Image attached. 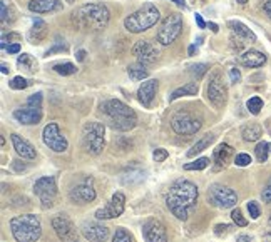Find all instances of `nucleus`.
I'll list each match as a JSON object with an SVG mask.
<instances>
[{"label":"nucleus","instance_id":"43","mask_svg":"<svg viewBox=\"0 0 271 242\" xmlns=\"http://www.w3.org/2000/svg\"><path fill=\"white\" fill-rule=\"evenodd\" d=\"M248 212H249V216H251L253 219H258L259 216H261V211H259L258 202L249 201V202H248Z\"/></svg>","mask_w":271,"mask_h":242},{"label":"nucleus","instance_id":"62","mask_svg":"<svg viewBox=\"0 0 271 242\" xmlns=\"http://www.w3.org/2000/svg\"><path fill=\"white\" fill-rule=\"evenodd\" d=\"M269 225H271V216H269Z\"/></svg>","mask_w":271,"mask_h":242},{"label":"nucleus","instance_id":"21","mask_svg":"<svg viewBox=\"0 0 271 242\" xmlns=\"http://www.w3.org/2000/svg\"><path fill=\"white\" fill-rule=\"evenodd\" d=\"M10 141H12V145H14L15 152H17L22 159H27V160L35 159L37 152H35L34 145L25 141V139L20 137L19 134H12V136H10Z\"/></svg>","mask_w":271,"mask_h":242},{"label":"nucleus","instance_id":"54","mask_svg":"<svg viewBox=\"0 0 271 242\" xmlns=\"http://www.w3.org/2000/svg\"><path fill=\"white\" fill-rule=\"evenodd\" d=\"M238 242H253V239L249 235H238Z\"/></svg>","mask_w":271,"mask_h":242},{"label":"nucleus","instance_id":"30","mask_svg":"<svg viewBox=\"0 0 271 242\" xmlns=\"http://www.w3.org/2000/svg\"><path fill=\"white\" fill-rule=\"evenodd\" d=\"M17 67L24 69V71L29 72V74H34L37 71V62L30 53H20L19 58H17Z\"/></svg>","mask_w":271,"mask_h":242},{"label":"nucleus","instance_id":"29","mask_svg":"<svg viewBox=\"0 0 271 242\" xmlns=\"http://www.w3.org/2000/svg\"><path fill=\"white\" fill-rule=\"evenodd\" d=\"M212 141H214V136H212V134H206L203 139H199V141L188 150V157H194V155H198L199 152H203L204 149L209 147V144H212Z\"/></svg>","mask_w":271,"mask_h":242},{"label":"nucleus","instance_id":"10","mask_svg":"<svg viewBox=\"0 0 271 242\" xmlns=\"http://www.w3.org/2000/svg\"><path fill=\"white\" fill-rule=\"evenodd\" d=\"M34 194L42 202V207H52L57 197V186L54 177H42L34 184Z\"/></svg>","mask_w":271,"mask_h":242},{"label":"nucleus","instance_id":"13","mask_svg":"<svg viewBox=\"0 0 271 242\" xmlns=\"http://www.w3.org/2000/svg\"><path fill=\"white\" fill-rule=\"evenodd\" d=\"M52 227H54L57 237L62 242H77V230L72 220L66 214H57L52 219Z\"/></svg>","mask_w":271,"mask_h":242},{"label":"nucleus","instance_id":"59","mask_svg":"<svg viewBox=\"0 0 271 242\" xmlns=\"http://www.w3.org/2000/svg\"><path fill=\"white\" fill-rule=\"evenodd\" d=\"M263 240H264V242H271V230L263 235Z\"/></svg>","mask_w":271,"mask_h":242},{"label":"nucleus","instance_id":"46","mask_svg":"<svg viewBox=\"0 0 271 242\" xmlns=\"http://www.w3.org/2000/svg\"><path fill=\"white\" fill-rule=\"evenodd\" d=\"M261 199H263L264 202L271 204V179L268 180L266 187H264V189H263V192H261Z\"/></svg>","mask_w":271,"mask_h":242},{"label":"nucleus","instance_id":"48","mask_svg":"<svg viewBox=\"0 0 271 242\" xmlns=\"http://www.w3.org/2000/svg\"><path fill=\"white\" fill-rule=\"evenodd\" d=\"M230 229H231V225H228V224H218L216 227H214V234H216V235L226 234Z\"/></svg>","mask_w":271,"mask_h":242},{"label":"nucleus","instance_id":"33","mask_svg":"<svg viewBox=\"0 0 271 242\" xmlns=\"http://www.w3.org/2000/svg\"><path fill=\"white\" fill-rule=\"evenodd\" d=\"M54 72H57L59 75H72L77 72L76 66H74L72 62H62V64H56L54 67Z\"/></svg>","mask_w":271,"mask_h":242},{"label":"nucleus","instance_id":"2","mask_svg":"<svg viewBox=\"0 0 271 242\" xmlns=\"http://www.w3.org/2000/svg\"><path fill=\"white\" fill-rule=\"evenodd\" d=\"M111 12L102 4H86L77 7L71 15L72 24L84 32H100L109 24Z\"/></svg>","mask_w":271,"mask_h":242},{"label":"nucleus","instance_id":"18","mask_svg":"<svg viewBox=\"0 0 271 242\" xmlns=\"http://www.w3.org/2000/svg\"><path fill=\"white\" fill-rule=\"evenodd\" d=\"M71 199L77 204L92 202L95 199V189L92 186V179L82 180L81 184H77L76 187H74V189L71 191Z\"/></svg>","mask_w":271,"mask_h":242},{"label":"nucleus","instance_id":"28","mask_svg":"<svg viewBox=\"0 0 271 242\" xmlns=\"http://www.w3.org/2000/svg\"><path fill=\"white\" fill-rule=\"evenodd\" d=\"M241 136L246 142H254L263 136V129L258 124H248V126L243 127Z\"/></svg>","mask_w":271,"mask_h":242},{"label":"nucleus","instance_id":"24","mask_svg":"<svg viewBox=\"0 0 271 242\" xmlns=\"http://www.w3.org/2000/svg\"><path fill=\"white\" fill-rule=\"evenodd\" d=\"M228 27L231 29L233 37H236L238 40H244V42H256V35L251 29H248L246 25L240 20H230Z\"/></svg>","mask_w":271,"mask_h":242},{"label":"nucleus","instance_id":"7","mask_svg":"<svg viewBox=\"0 0 271 242\" xmlns=\"http://www.w3.org/2000/svg\"><path fill=\"white\" fill-rule=\"evenodd\" d=\"M105 127L100 122H89L82 129V144L89 154L99 155L104 150Z\"/></svg>","mask_w":271,"mask_h":242},{"label":"nucleus","instance_id":"16","mask_svg":"<svg viewBox=\"0 0 271 242\" xmlns=\"http://www.w3.org/2000/svg\"><path fill=\"white\" fill-rule=\"evenodd\" d=\"M142 234L147 242H168V230L157 219H147L142 224Z\"/></svg>","mask_w":271,"mask_h":242},{"label":"nucleus","instance_id":"42","mask_svg":"<svg viewBox=\"0 0 271 242\" xmlns=\"http://www.w3.org/2000/svg\"><path fill=\"white\" fill-rule=\"evenodd\" d=\"M168 157H169V152H168L166 149L159 147V149H156V150L152 152V159L156 160V162H164V160H166Z\"/></svg>","mask_w":271,"mask_h":242},{"label":"nucleus","instance_id":"57","mask_svg":"<svg viewBox=\"0 0 271 242\" xmlns=\"http://www.w3.org/2000/svg\"><path fill=\"white\" fill-rule=\"evenodd\" d=\"M194 52H196V44L189 45V48H188V55H194Z\"/></svg>","mask_w":271,"mask_h":242},{"label":"nucleus","instance_id":"6","mask_svg":"<svg viewBox=\"0 0 271 242\" xmlns=\"http://www.w3.org/2000/svg\"><path fill=\"white\" fill-rule=\"evenodd\" d=\"M183 32V15L181 14H169L162 20L156 32V40L161 45H171Z\"/></svg>","mask_w":271,"mask_h":242},{"label":"nucleus","instance_id":"3","mask_svg":"<svg viewBox=\"0 0 271 242\" xmlns=\"http://www.w3.org/2000/svg\"><path fill=\"white\" fill-rule=\"evenodd\" d=\"M102 112L105 120L114 131L127 132L132 131L137 124V115L136 112L131 109L129 105H126L124 102L118 99H111L102 104Z\"/></svg>","mask_w":271,"mask_h":242},{"label":"nucleus","instance_id":"41","mask_svg":"<svg viewBox=\"0 0 271 242\" xmlns=\"http://www.w3.org/2000/svg\"><path fill=\"white\" fill-rule=\"evenodd\" d=\"M235 164L238 167H246L251 164V157H249V154H238L235 157Z\"/></svg>","mask_w":271,"mask_h":242},{"label":"nucleus","instance_id":"49","mask_svg":"<svg viewBox=\"0 0 271 242\" xmlns=\"http://www.w3.org/2000/svg\"><path fill=\"white\" fill-rule=\"evenodd\" d=\"M0 7H2V27H5V24H7V17H9V10H7V4L0 2Z\"/></svg>","mask_w":271,"mask_h":242},{"label":"nucleus","instance_id":"63","mask_svg":"<svg viewBox=\"0 0 271 242\" xmlns=\"http://www.w3.org/2000/svg\"><path fill=\"white\" fill-rule=\"evenodd\" d=\"M67 2H72V0H67Z\"/></svg>","mask_w":271,"mask_h":242},{"label":"nucleus","instance_id":"22","mask_svg":"<svg viewBox=\"0 0 271 242\" xmlns=\"http://www.w3.org/2000/svg\"><path fill=\"white\" fill-rule=\"evenodd\" d=\"M29 10L35 14H49V12H57L62 10L64 5L59 0H30L29 2Z\"/></svg>","mask_w":271,"mask_h":242},{"label":"nucleus","instance_id":"39","mask_svg":"<svg viewBox=\"0 0 271 242\" xmlns=\"http://www.w3.org/2000/svg\"><path fill=\"white\" fill-rule=\"evenodd\" d=\"M231 219H233V222H235L236 225H240V227H244V225H248V220L243 217V214H241L240 209H233Z\"/></svg>","mask_w":271,"mask_h":242},{"label":"nucleus","instance_id":"56","mask_svg":"<svg viewBox=\"0 0 271 242\" xmlns=\"http://www.w3.org/2000/svg\"><path fill=\"white\" fill-rule=\"evenodd\" d=\"M171 2H174V4H176L178 7H183V9H186V7H188V5H186V2H184V0H171Z\"/></svg>","mask_w":271,"mask_h":242},{"label":"nucleus","instance_id":"26","mask_svg":"<svg viewBox=\"0 0 271 242\" xmlns=\"http://www.w3.org/2000/svg\"><path fill=\"white\" fill-rule=\"evenodd\" d=\"M47 34H49V25L42 19H34L32 29L29 30V40L32 44H40L42 40H45Z\"/></svg>","mask_w":271,"mask_h":242},{"label":"nucleus","instance_id":"38","mask_svg":"<svg viewBox=\"0 0 271 242\" xmlns=\"http://www.w3.org/2000/svg\"><path fill=\"white\" fill-rule=\"evenodd\" d=\"M208 69H209V67L206 66V64H196V66H191V67H189V72L199 80L206 72H208Z\"/></svg>","mask_w":271,"mask_h":242},{"label":"nucleus","instance_id":"11","mask_svg":"<svg viewBox=\"0 0 271 242\" xmlns=\"http://www.w3.org/2000/svg\"><path fill=\"white\" fill-rule=\"evenodd\" d=\"M42 141L44 144L54 152H66L69 147L67 139L61 134V129L56 122L47 124L44 127V132H42Z\"/></svg>","mask_w":271,"mask_h":242},{"label":"nucleus","instance_id":"51","mask_svg":"<svg viewBox=\"0 0 271 242\" xmlns=\"http://www.w3.org/2000/svg\"><path fill=\"white\" fill-rule=\"evenodd\" d=\"M263 10L271 20V0H264V2H263Z\"/></svg>","mask_w":271,"mask_h":242},{"label":"nucleus","instance_id":"50","mask_svg":"<svg viewBox=\"0 0 271 242\" xmlns=\"http://www.w3.org/2000/svg\"><path fill=\"white\" fill-rule=\"evenodd\" d=\"M7 52L9 53H19L20 52V44H19V42H14V44H10L7 47Z\"/></svg>","mask_w":271,"mask_h":242},{"label":"nucleus","instance_id":"44","mask_svg":"<svg viewBox=\"0 0 271 242\" xmlns=\"http://www.w3.org/2000/svg\"><path fill=\"white\" fill-rule=\"evenodd\" d=\"M20 40V35L19 34H4L2 35V42H0V45H2V48L4 50H7V42H10V40Z\"/></svg>","mask_w":271,"mask_h":242},{"label":"nucleus","instance_id":"1","mask_svg":"<svg viewBox=\"0 0 271 242\" xmlns=\"http://www.w3.org/2000/svg\"><path fill=\"white\" fill-rule=\"evenodd\" d=\"M198 187L189 180L179 179L169 187L166 196V206L173 216H176L179 220H186L189 216V211H193L198 202Z\"/></svg>","mask_w":271,"mask_h":242},{"label":"nucleus","instance_id":"31","mask_svg":"<svg viewBox=\"0 0 271 242\" xmlns=\"http://www.w3.org/2000/svg\"><path fill=\"white\" fill-rule=\"evenodd\" d=\"M127 74H129V77L132 80H144L147 79V75H149V72H147L146 66H142V64H132V66L127 67Z\"/></svg>","mask_w":271,"mask_h":242},{"label":"nucleus","instance_id":"55","mask_svg":"<svg viewBox=\"0 0 271 242\" xmlns=\"http://www.w3.org/2000/svg\"><path fill=\"white\" fill-rule=\"evenodd\" d=\"M208 27L211 29V32H212V34H218V30H220V27H218L214 22H209V24H208Z\"/></svg>","mask_w":271,"mask_h":242},{"label":"nucleus","instance_id":"4","mask_svg":"<svg viewBox=\"0 0 271 242\" xmlns=\"http://www.w3.org/2000/svg\"><path fill=\"white\" fill-rule=\"evenodd\" d=\"M159 19H161V12L154 4L147 2L144 4L139 10L132 12L131 15H127L124 19V27L127 32L131 34H141V32L149 30L151 27H154Z\"/></svg>","mask_w":271,"mask_h":242},{"label":"nucleus","instance_id":"35","mask_svg":"<svg viewBox=\"0 0 271 242\" xmlns=\"http://www.w3.org/2000/svg\"><path fill=\"white\" fill-rule=\"evenodd\" d=\"M209 165V159L208 157H201L196 159L194 162H189L184 165V170H204Z\"/></svg>","mask_w":271,"mask_h":242},{"label":"nucleus","instance_id":"20","mask_svg":"<svg viewBox=\"0 0 271 242\" xmlns=\"http://www.w3.org/2000/svg\"><path fill=\"white\" fill-rule=\"evenodd\" d=\"M157 89H159L157 80L156 79H147L141 84L139 90H137V99H139V102L142 105L149 109L154 97H156V94H157Z\"/></svg>","mask_w":271,"mask_h":242},{"label":"nucleus","instance_id":"12","mask_svg":"<svg viewBox=\"0 0 271 242\" xmlns=\"http://www.w3.org/2000/svg\"><path fill=\"white\" fill-rule=\"evenodd\" d=\"M208 99L216 109H223L228 100V87L223 82V77L218 72L211 75L208 84Z\"/></svg>","mask_w":271,"mask_h":242},{"label":"nucleus","instance_id":"9","mask_svg":"<svg viewBox=\"0 0 271 242\" xmlns=\"http://www.w3.org/2000/svg\"><path fill=\"white\" fill-rule=\"evenodd\" d=\"M203 126V122L199 119H196L194 115H191L189 112H178V114L173 115L171 119V127L173 131L179 134V136H193L196 134Z\"/></svg>","mask_w":271,"mask_h":242},{"label":"nucleus","instance_id":"60","mask_svg":"<svg viewBox=\"0 0 271 242\" xmlns=\"http://www.w3.org/2000/svg\"><path fill=\"white\" fill-rule=\"evenodd\" d=\"M14 165H15V169H17V170H24V169H25V165H24V164L20 165V164H17V162H15Z\"/></svg>","mask_w":271,"mask_h":242},{"label":"nucleus","instance_id":"37","mask_svg":"<svg viewBox=\"0 0 271 242\" xmlns=\"http://www.w3.org/2000/svg\"><path fill=\"white\" fill-rule=\"evenodd\" d=\"M66 50H67V44L64 42V39L61 40L59 37H57L54 45H52L49 50L45 52V57H49V55H52V53H57V52H66Z\"/></svg>","mask_w":271,"mask_h":242},{"label":"nucleus","instance_id":"40","mask_svg":"<svg viewBox=\"0 0 271 242\" xmlns=\"http://www.w3.org/2000/svg\"><path fill=\"white\" fill-rule=\"evenodd\" d=\"M113 242H132V239L126 229H118L113 237Z\"/></svg>","mask_w":271,"mask_h":242},{"label":"nucleus","instance_id":"23","mask_svg":"<svg viewBox=\"0 0 271 242\" xmlns=\"http://www.w3.org/2000/svg\"><path fill=\"white\" fill-rule=\"evenodd\" d=\"M238 62L244 67L256 69V67H261L266 64V55H264L263 52H258V50H246L238 57Z\"/></svg>","mask_w":271,"mask_h":242},{"label":"nucleus","instance_id":"5","mask_svg":"<svg viewBox=\"0 0 271 242\" xmlns=\"http://www.w3.org/2000/svg\"><path fill=\"white\" fill-rule=\"evenodd\" d=\"M10 230L17 242H37L42 235V224L34 214H22L10 220Z\"/></svg>","mask_w":271,"mask_h":242},{"label":"nucleus","instance_id":"36","mask_svg":"<svg viewBox=\"0 0 271 242\" xmlns=\"http://www.w3.org/2000/svg\"><path fill=\"white\" fill-rule=\"evenodd\" d=\"M29 80L27 79H24L22 75H17V77H14L12 80L9 82L10 85V89H14V90H24V89H27L29 87Z\"/></svg>","mask_w":271,"mask_h":242},{"label":"nucleus","instance_id":"53","mask_svg":"<svg viewBox=\"0 0 271 242\" xmlns=\"http://www.w3.org/2000/svg\"><path fill=\"white\" fill-rule=\"evenodd\" d=\"M76 58L79 62H82L84 58H86V50H77V53H76Z\"/></svg>","mask_w":271,"mask_h":242},{"label":"nucleus","instance_id":"19","mask_svg":"<svg viewBox=\"0 0 271 242\" xmlns=\"http://www.w3.org/2000/svg\"><path fill=\"white\" fill-rule=\"evenodd\" d=\"M14 119L24 126H34L42 120V107L25 105L22 109L14 110Z\"/></svg>","mask_w":271,"mask_h":242},{"label":"nucleus","instance_id":"25","mask_svg":"<svg viewBox=\"0 0 271 242\" xmlns=\"http://www.w3.org/2000/svg\"><path fill=\"white\" fill-rule=\"evenodd\" d=\"M233 147L228 144H220L218 147L214 149V152H212V162H214L216 169H225L228 162H230V159L233 157Z\"/></svg>","mask_w":271,"mask_h":242},{"label":"nucleus","instance_id":"58","mask_svg":"<svg viewBox=\"0 0 271 242\" xmlns=\"http://www.w3.org/2000/svg\"><path fill=\"white\" fill-rule=\"evenodd\" d=\"M9 72H10V69H9L7 64H2V74H4V75H7Z\"/></svg>","mask_w":271,"mask_h":242},{"label":"nucleus","instance_id":"8","mask_svg":"<svg viewBox=\"0 0 271 242\" xmlns=\"http://www.w3.org/2000/svg\"><path fill=\"white\" fill-rule=\"evenodd\" d=\"M208 201L218 209H231L236 206L238 196L230 187L214 184V186H211L208 191Z\"/></svg>","mask_w":271,"mask_h":242},{"label":"nucleus","instance_id":"61","mask_svg":"<svg viewBox=\"0 0 271 242\" xmlns=\"http://www.w3.org/2000/svg\"><path fill=\"white\" fill-rule=\"evenodd\" d=\"M238 4H241V5H244V4H248V0H236Z\"/></svg>","mask_w":271,"mask_h":242},{"label":"nucleus","instance_id":"34","mask_svg":"<svg viewBox=\"0 0 271 242\" xmlns=\"http://www.w3.org/2000/svg\"><path fill=\"white\" fill-rule=\"evenodd\" d=\"M246 107H248V110L251 112L253 115H258L259 112H261V109H263V100H261V97H258V95L251 97V99L246 102Z\"/></svg>","mask_w":271,"mask_h":242},{"label":"nucleus","instance_id":"52","mask_svg":"<svg viewBox=\"0 0 271 242\" xmlns=\"http://www.w3.org/2000/svg\"><path fill=\"white\" fill-rule=\"evenodd\" d=\"M194 19H196V24H198L199 29H206V22H204L203 17H201L199 14H196V15H194Z\"/></svg>","mask_w":271,"mask_h":242},{"label":"nucleus","instance_id":"14","mask_svg":"<svg viewBox=\"0 0 271 242\" xmlns=\"http://www.w3.org/2000/svg\"><path fill=\"white\" fill-rule=\"evenodd\" d=\"M132 55L137 58V62L142 66H152L157 62L159 50L156 45L149 40H137L134 47H132Z\"/></svg>","mask_w":271,"mask_h":242},{"label":"nucleus","instance_id":"32","mask_svg":"<svg viewBox=\"0 0 271 242\" xmlns=\"http://www.w3.org/2000/svg\"><path fill=\"white\" fill-rule=\"evenodd\" d=\"M269 150H271V145L268 142H259L256 145V149H254V155H256L258 162H266Z\"/></svg>","mask_w":271,"mask_h":242},{"label":"nucleus","instance_id":"17","mask_svg":"<svg viewBox=\"0 0 271 242\" xmlns=\"http://www.w3.org/2000/svg\"><path fill=\"white\" fill-rule=\"evenodd\" d=\"M82 235L90 242H105L109 237V229L105 225L99 224V222H92V220H86L81 225Z\"/></svg>","mask_w":271,"mask_h":242},{"label":"nucleus","instance_id":"15","mask_svg":"<svg viewBox=\"0 0 271 242\" xmlns=\"http://www.w3.org/2000/svg\"><path fill=\"white\" fill-rule=\"evenodd\" d=\"M126 207V196L122 192H116L113 199L107 202V206L95 211V217L99 220H107V219H116L124 212Z\"/></svg>","mask_w":271,"mask_h":242},{"label":"nucleus","instance_id":"27","mask_svg":"<svg viewBox=\"0 0 271 242\" xmlns=\"http://www.w3.org/2000/svg\"><path fill=\"white\" fill-rule=\"evenodd\" d=\"M199 92V85L198 82H188L186 85H183V87H179L176 89L174 92L169 95V102H173V100H176L179 99V97H186V95H196Z\"/></svg>","mask_w":271,"mask_h":242},{"label":"nucleus","instance_id":"45","mask_svg":"<svg viewBox=\"0 0 271 242\" xmlns=\"http://www.w3.org/2000/svg\"><path fill=\"white\" fill-rule=\"evenodd\" d=\"M27 105L42 107V94H40V92H37V94H34V95H30V97H29V100H27Z\"/></svg>","mask_w":271,"mask_h":242},{"label":"nucleus","instance_id":"47","mask_svg":"<svg viewBox=\"0 0 271 242\" xmlns=\"http://www.w3.org/2000/svg\"><path fill=\"white\" fill-rule=\"evenodd\" d=\"M230 77H231V82H233V84H238V82L241 80V72L238 71V69L233 67L231 71H230Z\"/></svg>","mask_w":271,"mask_h":242}]
</instances>
